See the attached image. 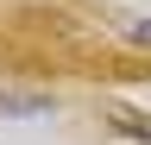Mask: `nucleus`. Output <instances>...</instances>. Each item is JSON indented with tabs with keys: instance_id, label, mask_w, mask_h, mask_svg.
<instances>
[{
	"instance_id": "obj_1",
	"label": "nucleus",
	"mask_w": 151,
	"mask_h": 145,
	"mask_svg": "<svg viewBox=\"0 0 151 145\" xmlns=\"http://www.w3.org/2000/svg\"><path fill=\"white\" fill-rule=\"evenodd\" d=\"M107 120L120 126V133H132V139H145V145H151V114H139V107H113Z\"/></svg>"
},
{
	"instance_id": "obj_2",
	"label": "nucleus",
	"mask_w": 151,
	"mask_h": 145,
	"mask_svg": "<svg viewBox=\"0 0 151 145\" xmlns=\"http://www.w3.org/2000/svg\"><path fill=\"white\" fill-rule=\"evenodd\" d=\"M0 114H50V95H0Z\"/></svg>"
},
{
	"instance_id": "obj_3",
	"label": "nucleus",
	"mask_w": 151,
	"mask_h": 145,
	"mask_svg": "<svg viewBox=\"0 0 151 145\" xmlns=\"http://www.w3.org/2000/svg\"><path fill=\"white\" fill-rule=\"evenodd\" d=\"M132 44H139V50H151V19H132Z\"/></svg>"
}]
</instances>
